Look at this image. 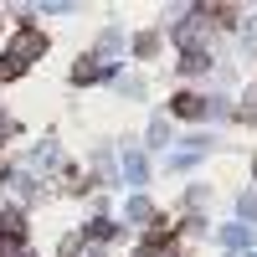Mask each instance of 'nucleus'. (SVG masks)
I'll return each instance as SVG.
<instances>
[{"instance_id":"f257e3e1","label":"nucleus","mask_w":257,"mask_h":257,"mask_svg":"<svg viewBox=\"0 0 257 257\" xmlns=\"http://www.w3.org/2000/svg\"><path fill=\"white\" fill-rule=\"evenodd\" d=\"M175 113H180V118H196V113H201V98H196V93H180V98H175Z\"/></svg>"},{"instance_id":"f03ea898","label":"nucleus","mask_w":257,"mask_h":257,"mask_svg":"<svg viewBox=\"0 0 257 257\" xmlns=\"http://www.w3.org/2000/svg\"><path fill=\"white\" fill-rule=\"evenodd\" d=\"M128 216H134V221H149V201H128Z\"/></svg>"}]
</instances>
